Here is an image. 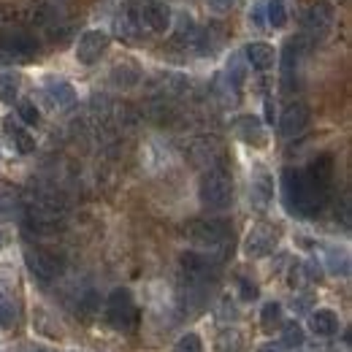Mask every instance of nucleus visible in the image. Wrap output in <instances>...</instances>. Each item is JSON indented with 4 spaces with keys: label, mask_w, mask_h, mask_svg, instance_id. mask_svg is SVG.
<instances>
[{
    "label": "nucleus",
    "mask_w": 352,
    "mask_h": 352,
    "mask_svg": "<svg viewBox=\"0 0 352 352\" xmlns=\"http://www.w3.org/2000/svg\"><path fill=\"white\" fill-rule=\"evenodd\" d=\"M282 198L290 214L296 217H311L322 209L328 190H322L307 171H296V168H285L282 174Z\"/></svg>",
    "instance_id": "obj_1"
},
{
    "label": "nucleus",
    "mask_w": 352,
    "mask_h": 352,
    "mask_svg": "<svg viewBox=\"0 0 352 352\" xmlns=\"http://www.w3.org/2000/svg\"><path fill=\"white\" fill-rule=\"evenodd\" d=\"M198 198L206 209H228L230 201H233V179L225 168H209L206 174L201 176V184H198Z\"/></svg>",
    "instance_id": "obj_2"
},
{
    "label": "nucleus",
    "mask_w": 352,
    "mask_h": 352,
    "mask_svg": "<svg viewBox=\"0 0 352 352\" xmlns=\"http://www.w3.org/2000/svg\"><path fill=\"white\" fill-rule=\"evenodd\" d=\"M106 320L111 322L114 331H122V333H131L138 322V309L133 301L131 290L128 287H117L111 290L109 301H106Z\"/></svg>",
    "instance_id": "obj_3"
},
{
    "label": "nucleus",
    "mask_w": 352,
    "mask_h": 352,
    "mask_svg": "<svg viewBox=\"0 0 352 352\" xmlns=\"http://www.w3.org/2000/svg\"><path fill=\"white\" fill-rule=\"evenodd\" d=\"M184 236L198 247L214 250V247H222L233 236V230H230V222L212 217V220H190L184 225Z\"/></svg>",
    "instance_id": "obj_4"
},
{
    "label": "nucleus",
    "mask_w": 352,
    "mask_h": 352,
    "mask_svg": "<svg viewBox=\"0 0 352 352\" xmlns=\"http://www.w3.org/2000/svg\"><path fill=\"white\" fill-rule=\"evenodd\" d=\"M0 57L8 63H30L38 57V41L30 33L11 30L0 38Z\"/></svg>",
    "instance_id": "obj_5"
},
{
    "label": "nucleus",
    "mask_w": 352,
    "mask_h": 352,
    "mask_svg": "<svg viewBox=\"0 0 352 352\" xmlns=\"http://www.w3.org/2000/svg\"><path fill=\"white\" fill-rule=\"evenodd\" d=\"M276 244H279V230L276 228L255 225L244 239V252H247V258H265L276 250Z\"/></svg>",
    "instance_id": "obj_6"
},
{
    "label": "nucleus",
    "mask_w": 352,
    "mask_h": 352,
    "mask_svg": "<svg viewBox=\"0 0 352 352\" xmlns=\"http://www.w3.org/2000/svg\"><path fill=\"white\" fill-rule=\"evenodd\" d=\"M25 263L30 268V274L41 282H54L60 274H63V261L54 258L52 252H44V250H25Z\"/></svg>",
    "instance_id": "obj_7"
},
{
    "label": "nucleus",
    "mask_w": 352,
    "mask_h": 352,
    "mask_svg": "<svg viewBox=\"0 0 352 352\" xmlns=\"http://www.w3.org/2000/svg\"><path fill=\"white\" fill-rule=\"evenodd\" d=\"M106 49H109V33H103V30H87L79 38V44H76V60L82 65H95L103 57Z\"/></svg>",
    "instance_id": "obj_8"
},
{
    "label": "nucleus",
    "mask_w": 352,
    "mask_h": 352,
    "mask_svg": "<svg viewBox=\"0 0 352 352\" xmlns=\"http://www.w3.org/2000/svg\"><path fill=\"white\" fill-rule=\"evenodd\" d=\"M309 120H311V111L307 103H290L279 117V133L285 138H296L309 128Z\"/></svg>",
    "instance_id": "obj_9"
},
{
    "label": "nucleus",
    "mask_w": 352,
    "mask_h": 352,
    "mask_svg": "<svg viewBox=\"0 0 352 352\" xmlns=\"http://www.w3.org/2000/svg\"><path fill=\"white\" fill-rule=\"evenodd\" d=\"M182 268L187 271L190 279H201V282L217 276V261L206 258V255H198V252H184L182 255Z\"/></svg>",
    "instance_id": "obj_10"
},
{
    "label": "nucleus",
    "mask_w": 352,
    "mask_h": 352,
    "mask_svg": "<svg viewBox=\"0 0 352 352\" xmlns=\"http://www.w3.org/2000/svg\"><path fill=\"white\" fill-rule=\"evenodd\" d=\"M304 28L311 36H328L333 28V8L328 3H314L304 16Z\"/></svg>",
    "instance_id": "obj_11"
},
{
    "label": "nucleus",
    "mask_w": 352,
    "mask_h": 352,
    "mask_svg": "<svg viewBox=\"0 0 352 352\" xmlns=\"http://www.w3.org/2000/svg\"><path fill=\"white\" fill-rule=\"evenodd\" d=\"M46 100L52 103V109H60V111H68L76 106V89L71 87L68 82H60V79H49L44 87Z\"/></svg>",
    "instance_id": "obj_12"
},
{
    "label": "nucleus",
    "mask_w": 352,
    "mask_h": 352,
    "mask_svg": "<svg viewBox=\"0 0 352 352\" xmlns=\"http://www.w3.org/2000/svg\"><path fill=\"white\" fill-rule=\"evenodd\" d=\"M141 22L149 28V30H155V33H168L171 30V22H174V14H171V8L166 6V3H149L144 11H141Z\"/></svg>",
    "instance_id": "obj_13"
},
{
    "label": "nucleus",
    "mask_w": 352,
    "mask_h": 352,
    "mask_svg": "<svg viewBox=\"0 0 352 352\" xmlns=\"http://www.w3.org/2000/svg\"><path fill=\"white\" fill-rule=\"evenodd\" d=\"M244 57H247V63H250L255 71H271V68H274V60H276V52H274L271 44L252 41V44L244 46Z\"/></svg>",
    "instance_id": "obj_14"
},
{
    "label": "nucleus",
    "mask_w": 352,
    "mask_h": 352,
    "mask_svg": "<svg viewBox=\"0 0 352 352\" xmlns=\"http://www.w3.org/2000/svg\"><path fill=\"white\" fill-rule=\"evenodd\" d=\"M309 328H311L314 336L328 339V336L339 333V317H336V311H331V309H317V311L309 314Z\"/></svg>",
    "instance_id": "obj_15"
},
{
    "label": "nucleus",
    "mask_w": 352,
    "mask_h": 352,
    "mask_svg": "<svg viewBox=\"0 0 352 352\" xmlns=\"http://www.w3.org/2000/svg\"><path fill=\"white\" fill-rule=\"evenodd\" d=\"M236 133L244 144H252V146H263L265 144V131H263V122L258 117H241L236 122Z\"/></svg>",
    "instance_id": "obj_16"
},
{
    "label": "nucleus",
    "mask_w": 352,
    "mask_h": 352,
    "mask_svg": "<svg viewBox=\"0 0 352 352\" xmlns=\"http://www.w3.org/2000/svg\"><path fill=\"white\" fill-rule=\"evenodd\" d=\"M307 174L311 176L322 190H328V187H331V182H333V157H331V155L317 157V160L307 168Z\"/></svg>",
    "instance_id": "obj_17"
},
{
    "label": "nucleus",
    "mask_w": 352,
    "mask_h": 352,
    "mask_svg": "<svg viewBox=\"0 0 352 352\" xmlns=\"http://www.w3.org/2000/svg\"><path fill=\"white\" fill-rule=\"evenodd\" d=\"M6 135H8L11 146H14L19 155H30V152L36 149V141H33V135H30L28 131H22V128H16L11 120H6Z\"/></svg>",
    "instance_id": "obj_18"
},
{
    "label": "nucleus",
    "mask_w": 352,
    "mask_h": 352,
    "mask_svg": "<svg viewBox=\"0 0 352 352\" xmlns=\"http://www.w3.org/2000/svg\"><path fill=\"white\" fill-rule=\"evenodd\" d=\"M304 342H307V333H304L301 322L293 320V322H285V325H282V344H285L287 350H301Z\"/></svg>",
    "instance_id": "obj_19"
},
{
    "label": "nucleus",
    "mask_w": 352,
    "mask_h": 352,
    "mask_svg": "<svg viewBox=\"0 0 352 352\" xmlns=\"http://www.w3.org/2000/svg\"><path fill=\"white\" fill-rule=\"evenodd\" d=\"M274 198V184L265 174H261L255 182H252V201L258 204V209H265Z\"/></svg>",
    "instance_id": "obj_20"
},
{
    "label": "nucleus",
    "mask_w": 352,
    "mask_h": 352,
    "mask_svg": "<svg viewBox=\"0 0 352 352\" xmlns=\"http://www.w3.org/2000/svg\"><path fill=\"white\" fill-rule=\"evenodd\" d=\"M220 41H222L220 33H217L214 28H209V30H201V28H198L192 46H195L201 54H212V52H217V49H220Z\"/></svg>",
    "instance_id": "obj_21"
},
{
    "label": "nucleus",
    "mask_w": 352,
    "mask_h": 352,
    "mask_svg": "<svg viewBox=\"0 0 352 352\" xmlns=\"http://www.w3.org/2000/svg\"><path fill=\"white\" fill-rule=\"evenodd\" d=\"M138 76H141V71L131 65V63H122V65H117L114 71H111V82L117 85V87H133V85H138Z\"/></svg>",
    "instance_id": "obj_22"
},
{
    "label": "nucleus",
    "mask_w": 352,
    "mask_h": 352,
    "mask_svg": "<svg viewBox=\"0 0 352 352\" xmlns=\"http://www.w3.org/2000/svg\"><path fill=\"white\" fill-rule=\"evenodd\" d=\"M265 22L271 28H285L287 25V8L282 0H268L265 3Z\"/></svg>",
    "instance_id": "obj_23"
},
{
    "label": "nucleus",
    "mask_w": 352,
    "mask_h": 352,
    "mask_svg": "<svg viewBox=\"0 0 352 352\" xmlns=\"http://www.w3.org/2000/svg\"><path fill=\"white\" fill-rule=\"evenodd\" d=\"M14 322H16V309H14V301H11V296L0 287V331L14 328Z\"/></svg>",
    "instance_id": "obj_24"
},
{
    "label": "nucleus",
    "mask_w": 352,
    "mask_h": 352,
    "mask_svg": "<svg viewBox=\"0 0 352 352\" xmlns=\"http://www.w3.org/2000/svg\"><path fill=\"white\" fill-rule=\"evenodd\" d=\"M195 33H198V25L190 19V16H182L179 22H176V41L179 44H190L195 41Z\"/></svg>",
    "instance_id": "obj_25"
},
{
    "label": "nucleus",
    "mask_w": 352,
    "mask_h": 352,
    "mask_svg": "<svg viewBox=\"0 0 352 352\" xmlns=\"http://www.w3.org/2000/svg\"><path fill=\"white\" fill-rule=\"evenodd\" d=\"M114 28H117V33H120L122 38H135V33H138V19H135L133 11H125L122 16H117Z\"/></svg>",
    "instance_id": "obj_26"
},
{
    "label": "nucleus",
    "mask_w": 352,
    "mask_h": 352,
    "mask_svg": "<svg viewBox=\"0 0 352 352\" xmlns=\"http://www.w3.org/2000/svg\"><path fill=\"white\" fill-rule=\"evenodd\" d=\"M261 322H263L265 331H274V328H279V325H282V307H279L276 301L265 304L263 311H261Z\"/></svg>",
    "instance_id": "obj_27"
},
{
    "label": "nucleus",
    "mask_w": 352,
    "mask_h": 352,
    "mask_svg": "<svg viewBox=\"0 0 352 352\" xmlns=\"http://www.w3.org/2000/svg\"><path fill=\"white\" fill-rule=\"evenodd\" d=\"M19 212V201L11 192H0V220H11Z\"/></svg>",
    "instance_id": "obj_28"
},
{
    "label": "nucleus",
    "mask_w": 352,
    "mask_h": 352,
    "mask_svg": "<svg viewBox=\"0 0 352 352\" xmlns=\"http://www.w3.org/2000/svg\"><path fill=\"white\" fill-rule=\"evenodd\" d=\"M174 352H204V344H201V339H198L195 333H184V336L176 342Z\"/></svg>",
    "instance_id": "obj_29"
},
{
    "label": "nucleus",
    "mask_w": 352,
    "mask_h": 352,
    "mask_svg": "<svg viewBox=\"0 0 352 352\" xmlns=\"http://www.w3.org/2000/svg\"><path fill=\"white\" fill-rule=\"evenodd\" d=\"M228 82H230L236 89L244 85V65H241L239 57H233V60L228 63Z\"/></svg>",
    "instance_id": "obj_30"
},
{
    "label": "nucleus",
    "mask_w": 352,
    "mask_h": 352,
    "mask_svg": "<svg viewBox=\"0 0 352 352\" xmlns=\"http://www.w3.org/2000/svg\"><path fill=\"white\" fill-rule=\"evenodd\" d=\"M19 117H22L25 125H38V120H41L36 103H30V100H22V103H19Z\"/></svg>",
    "instance_id": "obj_31"
},
{
    "label": "nucleus",
    "mask_w": 352,
    "mask_h": 352,
    "mask_svg": "<svg viewBox=\"0 0 352 352\" xmlns=\"http://www.w3.org/2000/svg\"><path fill=\"white\" fill-rule=\"evenodd\" d=\"M0 98H3L6 103H11V100L16 98V79H14L11 74H3V76H0Z\"/></svg>",
    "instance_id": "obj_32"
},
{
    "label": "nucleus",
    "mask_w": 352,
    "mask_h": 352,
    "mask_svg": "<svg viewBox=\"0 0 352 352\" xmlns=\"http://www.w3.org/2000/svg\"><path fill=\"white\" fill-rule=\"evenodd\" d=\"M307 282H311L309 268L304 263H296L293 268H290V287H304Z\"/></svg>",
    "instance_id": "obj_33"
},
{
    "label": "nucleus",
    "mask_w": 352,
    "mask_h": 352,
    "mask_svg": "<svg viewBox=\"0 0 352 352\" xmlns=\"http://www.w3.org/2000/svg\"><path fill=\"white\" fill-rule=\"evenodd\" d=\"M328 255H331V271H333V274H342V276H347V274H350V261H347V255H344V252L339 255L336 250H331Z\"/></svg>",
    "instance_id": "obj_34"
},
{
    "label": "nucleus",
    "mask_w": 352,
    "mask_h": 352,
    "mask_svg": "<svg viewBox=\"0 0 352 352\" xmlns=\"http://www.w3.org/2000/svg\"><path fill=\"white\" fill-rule=\"evenodd\" d=\"M239 290H241V298H244V301H255V298H258V293H261V290H258V285H255V282H250V279H244V276L239 279Z\"/></svg>",
    "instance_id": "obj_35"
},
{
    "label": "nucleus",
    "mask_w": 352,
    "mask_h": 352,
    "mask_svg": "<svg viewBox=\"0 0 352 352\" xmlns=\"http://www.w3.org/2000/svg\"><path fill=\"white\" fill-rule=\"evenodd\" d=\"M233 3H236V0H206V8L214 11V14H225V11L233 8Z\"/></svg>",
    "instance_id": "obj_36"
},
{
    "label": "nucleus",
    "mask_w": 352,
    "mask_h": 352,
    "mask_svg": "<svg viewBox=\"0 0 352 352\" xmlns=\"http://www.w3.org/2000/svg\"><path fill=\"white\" fill-rule=\"evenodd\" d=\"M261 352H282V350H276V347H263Z\"/></svg>",
    "instance_id": "obj_37"
},
{
    "label": "nucleus",
    "mask_w": 352,
    "mask_h": 352,
    "mask_svg": "<svg viewBox=\"0 0 352 352\" xmlns=\"http://www.w3.org/2000/svg\"><path fill=\"white\" fill-rule=\"evenodd\" d=\"M28 352H54V350H44V347H36V350H28Z\"/></svg>",
    "instance_id": "obj_38"
}]
</instances>
